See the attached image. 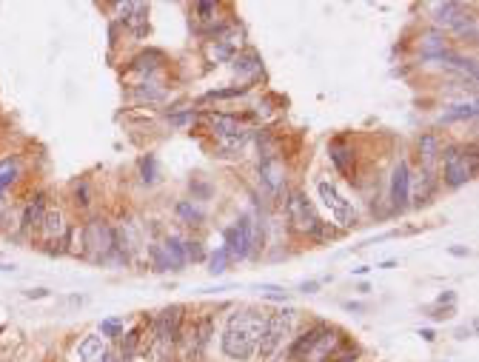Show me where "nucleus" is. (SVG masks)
<instances>
[{
  "label": "nucleus",
  "mask_w": 479,
  "mask_h": 362,
  "mask_svg": "<svg viewBox=\"0 0 479 362\" xmlns=\"http://www.w3.org/2000/svg\"><path fill=\"white\" fill-rule=\"evenodd\" d=\"M262 325H266V317H262L260 311L231 314L228 323H226V331H223V340H220L223 354L234 362H248L260 348Z\"/></svg>",
  "instance_id": "1"
},
{
  "label": "nucleus",
  "mask_w": 479,
  "mask_h": 362,
  "mask_svg": "<svg viewBox=\"0 0 479 362\" xmlns=\"http://www.w3.org/2000/svg\"><path fill=\"white\" fill-rule=\"evenodd\" d=\"M337 343V331L331 325L320 323L314 328H308L305 334H300L289 348V359L294 362H323L328 356V351Z\"/></svg>",
  "instance_id": "2"
},
{
  "label": "nucleus",
  "mask_w": 479,
  "mask_h": 362,
  "mask_svg": "<svg viewBox=\"0 0 479 362\" xmlns=\"http://www.w3.org/2000/svg\"><path fill=\"white\" fill-rule=\"evenodd\" d=\"M285 211H289V223L294 231L305 234V237H317V239H325V237H334L325 231V223L320 220L317 208L308 203V197L302 191H291L289 200H285Z\"/></svg>",
  "instance_id": "3"
},
{
  "label": "nucleus",
  "mask_w": 479,
  "mask_h": 362,
  "mask_svg": "<svg viewBox=\"0 0 479 362\" xmlns=\"http://www.w3.org/2000/svg\"><path fill=\"white\" fill-rule=\"evenodd\" d=\"M294 314H297L294 308H280V311H274L266 317L262 336H260V348H257V354L262 359H271L285 345V340H289V334L294 328Z\"/></svg>",
  "instance_id": "4"
},
{
  "label": "nucleus",
  "mask_w": 479,
  "mask_h": 362,
  "mask_svg": "<svg viewBox=\"0 0 479 362\" xmlns=\"http://www.w3.org/2000/svg\"><path fill=\"white\" fill-rule=\"evenodd\" d=\"M476 146L471 149H448L445 152V183L451 188H460L476 177Z\"/></svg>",
  "instance_id": "5"
},
{
  "label": "nucleus",
  "mask_w": 479,
  "mask_h": 362,
  "mask_svg": "<svg viewBox=\"0 0 479 362\" xmlns=\"http://www.w3.org/2000/svg\"><path fill=\"white\" fill-rule=\"evenodd\" d=\"M317 194H320L323 206L328 208V214L334 217V223H337L340 228H351V226L356 223L354 206L340 194V188L334 185L331 180H320V183H317Z\"/></svg>",
  "instance_id": "6"
},
{
  "label": "nucleus",
  "mask_w": 479,
  "mask_h": 362,
  "mask_svg": "<svg viewBox=\"0 0 479 362\" xmlns=\"http://www.w3.org/2000/svg\"><path fill=\"white\" fill-rule=\"evenodd\" d=\"M208 126L223 149H240L248 140V129L231 114H208Z\"/></svg>",
  "instance_id": "7"
},
{
  "label": "nucleus",
  "mask_w": 479,
  "mask_h": 362,
  "mask_svg": "<svg viewBox=\"0 0 479 362\" xmlns=\"http://www.w3.org/2000/svg\"><path fill=\"white\" fill-rule=\"evenodd\" d=\"M251 246H254V223L251 217H240V220L226 228V254L228 260H246L251 254Z\"/></svg>",
  "instance_id": "8"
},
{
  "label": "nucleus",
  "mask_w": 479,
  "mask_h": 362,
  "mask_svg": "<svg viewBox=\"0 0 479 362\" xmlns=\"http://www.w3.org/2000/svg\"><path fill=\"white\" fill-rule=\"evenodd\" d=\"M180 328H183V308L180 305L163 308L154 323V340L163 345H174L180 340Z\"/></svg>",
  "instance_id": "9"
},
{
  "label": "nucleus",
  "mask_w": 479,
  "mask_h": 362,
  "mask_svg": "<svg viewBox=\"0 0 479 362\" xmlns=\"http://www.w3.org/2000/svg\"><path fill=\"white\" fill-rule=\"evenodd\" d=\"M408 200H411V168L402 160L394 168V177H391V206L397 211H402V208H408Z\"/></svg>",
  "instance_id": "10"
},
{
  "label": "nucleus",
  "mask_w": 479,
  "mask_h": 362,
  "mask_svg": "<svg viewBox=\"0 0 479 362\" xmlns=\"http://www.w3.org/2000/svg\"><path fill=\"white\" fill-rule=\"evenodd\" d=\"M83 237H86V248L94 251V257H106L114 248V231L103 223H89Z\"/></svg>",
  "instance_id": "11"
},
{
  "label": "nucleus",
  "mask_w": 479,
  "mask_h": 362,
  "mask_svg": "<svg viewBox=\"0 0 479 362\" xmlns=\"http://www.w3.org/2000/svg\"><path fill=\"white\" fill-rule=\"evenodd\" d=\"M434 20L440 23V26H451V29H460V32H468V26L473 29V20L465 17L462 3H437L434 6Z\"/></svg>",
  "instance_id": "12"
},
{
  "label": "nucleus",
  "mask_w": 479,
  "mask_h": 362,
  "mask_svg": "<svg viewBox=\"0 0 479 362\" xmlns=\"http://www.w3.org/2000/svg\"><path fill=\"white\" fill-rule=\"evenodd\" d=\"M208 340H211V317H203L200 323H195L191 328V336L186 340V359H195L200 362L206 348H208Z\"/></svg>",
  "instance_id": "13"
},
{
  "label": "nucleus",
  "mask_w": 479,
  "mask_h": 362,
  "mask_svg": "<svg viewBox=\"0 0 479 362\" xmlns=\"http://www.w3.org/2000/svg\"><path fill=\"white\" fill-rule=\"evenodd\" d=\"M109 348H106V336L100 334H89L78 345V362H109Z\"/></svg>",
  "instance_id": "14"
},
{
  "label": "nucleus",
  "mask_w": 479,
  "mask_h": 362,
  "mask_svg": "<svg viewBox=\"0 0 479 362\" xmlns=\"http://www.w3.org/2000/svg\"><path fill=\"white\" fill-rule=\"evenodd\" d=\"M120 20H123V26H129L137 37H143L149 32V6L146 3H123L120 6Z\"/></svg>",
  "instance_id": "15"
},
{
  "label": "nucleus",
  "mask_w": 479,
  "mask_h": 362,
  "mask_svg": "<svg viewBox=\"0 0 479 362\" xmlns=\"http://www.w3.org/2000/svg\"><path fill=\"white\" fill-rule=\"evenodd\" d=\"M328 154H331L334 168H337L343 177L354 180V152H351L348 143H345V140H334L331 146H328Z\"/></svg>",
  "instance_id": "16"
},
{
  "label": "nucleus",
  "mask_w": 479,
  "mask_h": 362,
  "mask_svg": "<svg viewBox=\"0 0 479 362\" xmlns=\"http://www.w3.org/2000/svg\"><path fill=\"white\" fill-rule=\"evenodd\" d=\"M234 71H237V78H243V80L257 78L260 71H262V57H260L254 49L240 52V55L234 57Z\"/></svg>",
  "instance_id": "17"
},
{
  "label": "nucleus",
  "mask_w": 479,
  "mask_h": 362,
  "mask_svg": "<svg viewBox=\"0 0 479 362\" xmlns=\"http://www.w3.org/2000/svg\"><path fill=\"white\" fill-rule=\"evenodd\" d=\"M40 226H43V237L49 239V243H55V239H60L66 234V223H63V214L60 211H46Z\"/></svg>",
  "instance_id": "18"
},
{
  "label": "nucleus",
  "mask_w": 479,
  "mask_h": 362,
  "mask_svg": "<svg viewBox=\"0 0 479 362\" xmlns=\"http://www.w3.org/2000/svg\"><path fill=\"white\" fill-rule=\"evenodd\" d=\"M20 174V160L17 157H6V160H0V194L17 180Z\"/></svg>",
  "instance_id": "19"
},
{
  "label": "nucleus",
  "mask_w": 479,
  "mask_h": 362,
  "mask_svg": "<svg viewBox=\"0 0 479 362\" xmlns=\"http://www.w3.org/2000/svg\"><path fill=\"white\" fill-rule=\"evenodd\" d=\"M234 52H237V32H228L226 37H220L211 46V57H217V60H228V57H234Z\"/></svg>",
  "instance_id": "20"
},
{
  "label": "nucleus",
  "mask_w": 479,
  "mask_h": 362,
  "mask_svg": "<svg viewBox=\"0 0 479 362\" xmlns=\"http://www.w3.org/2000/svg\"><path fill=\"white\" fill-rule=\"evenodd\" d=\"M260 174H262V180L269 183L271 191L280 188V174H282V172H280V163H277V160H271V157L262 160V163H260Z\"/></svg>",
  "instance_id": "21"
},
{
  "label": "nucleus",
  "mask_w": 479,
  "mask_h": 362,
  "mask_svg": "<svg viewBox=\"0 0 479 362\" xmlns=\"http://www.w3.org/2000/svg\"><path fill=\"white\" fill-rule=\"evenodd\" d=\"M476 117V103H460V106H451V111L442 114L445 123L451 120H473Z\"/></svg>",
  "instance_id": "22"
},
{
  "label": "nucleus",
  "mask_w": 479,
  "mask_h": 362,
  "mask_svg": "<svg viewBox=\"0 0 479 362\" xmlns=\"http://www.w3.org/2000/svg\"><path fill=\"white\" fill-rule=\"evenodd\" d=\"M46 206H43V197H37L35 203H29V208H26V214H23V226L26 228H32V226H40L43 223V211Z\"/></svg>",
  "instance_id": "23"
},
{
  "label": "nucleus",
  "mask_w": 479,
  "mask_h": 362,
  "mask_svg": "<svg viewBox=\"0 0 479 362\" xmlns=\"http://www.w3.org/2000/svg\"><path fill=\"white\" fill-rule=\"evenodd\" d=\"M177 214L183 217V220H186L188 226H195V223H200V220H203V211H200L195 203H188V200H183V203L177 206Z\"/></svg>",
  "instance_id": "24"
},
{
  "label": "nucleus",
  "mask_w": 479,
  "mask_h": 362,
  "mask_svg": "<svg viewBox=\"0 0 479 362\" xmlns=\"http://www.w3.org/2000/svg\"><path fill=\"white\" fill-rule=\"evenodd\" d=\"M260 294L266 297V300H274V302H285L289 300V291L280 285H260Z\"/></svg>",
  "instance_id": "25"
},
{
  "label": "nucleus",
  "mask_w": 479,
  "mask_h": 362,
  "mask_svg": "<svg viewBox=\"0 0 479 362\" xmlns=\"http://www.w3.org/2000/svg\"><path fill=\"white\" fill-rule=\"evenodd\" d=\"M154 168H157L154 154H149V157H143V160H140V174H143V183H154V180H157V177H154Z\"/></svg>",
  "instance_id": "26"
},
{
  "label": "nucleus",
  "mask_w": 479,
  "mask_h": 362,
  "mask_svg": "<svg viewBox=\"0 0 479 362\" xmlns=\"http://www.w3.org/2000/svg\"><path fill=\"white\" fill-rule=\"evenodd\" d=\"M226 262H228V254H226V248H220L217 254L211 257V265H208V274H214V277H220L223 271H226Z\"/></svg>",
  "instance_id": "27"
},
{
  "label": "nucleus",
  "mask_w": 479,
  "mask_h": 362,
  "mask_svg": "<svg viewBox=\"0 0 479 362\" xmlns=\"http://www.w3.org/2000/svg\"><path fill=\"white\" fill-rule=\"evenodd\" d=\"M419 152H422L425 160H434V154H437V137L434 134H425L419 140Z\"/></svg>",
  "instance_id": "28"
},
{
  "label": "nucleus",
  "mask_w": 479,
  "mask_h": 362,
  "mask_svg": "<svg viewBox=\"0 0 479 362\" xmlns=\"http://www.w3.org/2000/svg\"><path fill=\"white\" fill-rule=\"evenodd\" d=\"M120 328H123V323H120L117 317H111V320H103V323H100L103 336H120Z\"/></svg>",
  "instance_id": "29"
},
{
  "label": "nucleus",
  "mask_w": 479,
  "mask_h": 362,
  "mask_svg": "<svg viewBox=\"0 0 479 362\" xmlns=\"http://www.w3.org/2000/svg\"><path fill=\"white\" fill-rule=\"evenodd\" d=\"M240 94H246V86H234V89H220V91H211L208 98H220V100H226V98H240Z\"/></svg>",
  "instance_id": "30"
},
{
  "label": "nucleus",
  "mask_w": 479,
  "mask_h": 362,
  "mask_svg": "<svg viewBox=\"0 0 479 362\" xmlns=\"http://www.w3.org/2000/svg\"><path fill=\"white\" fill-rule=\"evenodd\" d=\"M183 251H186V260H203L200 243H183Z\"/></svg>",
  "instance_id": "31"
},
{
  "label": "nucleus",
  "mask_w": 479,
  "mask_h": 362,
  "mask_svg": "<svg viewBox=\"0 0 479 362\" xmlns=\"http://www.w3.org/2000/svg\"><path fill=\"white\" fill-rule=\"evenodd\" d=\"M23 297H29V300H43V297H49V291H46V288H29V291H23Z\"/></svg>",
  "instance_id": "32"
},
{
  "label": "nucleus",
  "mask_w": 479,
  "mask_h": 362,
  "mask_svg": "<svg viewBox=\"0 0 479 362\" xmlns=\"http://www.w3.org/2000/svg\"><path fill=\"white\" fill-rule=\"evenodd\" d=\"M317 288H320V282H317V280H311V282H302V285H300V291H305V294H314Z\"/></svg>",
  "instance_id": "33"
},
{
  "label": "nucleus",
  "mask_w": 479,
  "mask_h": 362,
  "mask_svg": "<svg viewBox=\"0 0 479 362\" xmlns=\"http://www.w3.org/2000/svg\"><path fill=\"white\" fill-rule=\"evenodd\" d=\"M419 336L425 343H434V331H419Z\"/></svg>",
  "instance_id": "34"
}]
</instances>
